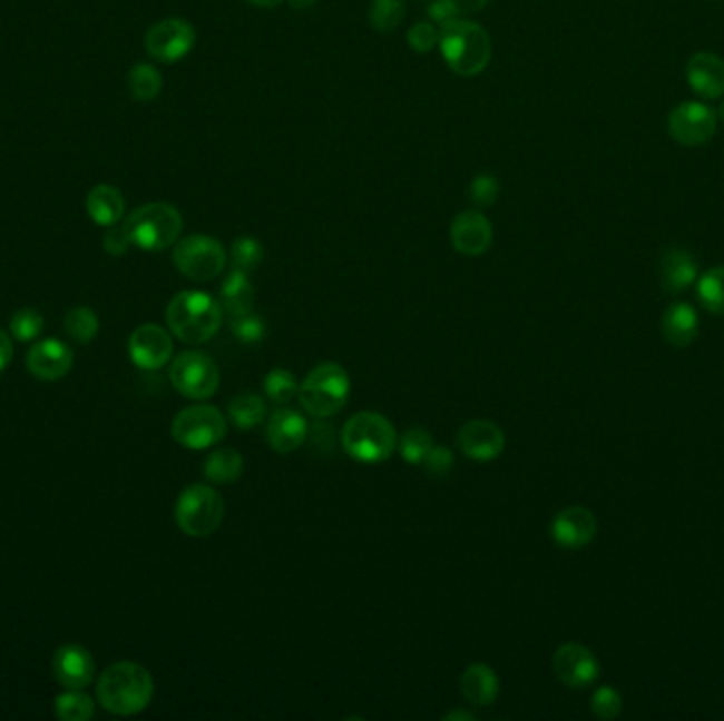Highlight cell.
Segmentation results:
<instances>
[{"mask_svg": "<svg viewBox=\"0 0 724 721\" xmlns=\"http://www.w3.org/2000/svg\"><path fill=\"white\" fill-rule=\"evenodd\" d=\"M96 694L108 713L136 715L149 707L155 683L143 664L115 662L102 671Z\"/></svg>", "mask_w": 724, "mask_h": 721, "instance_id": "obj_1", "label": "cell"}, {"mask_svg": "<svg viewBox=\"0 0 724 721\" xmlns=\"http://www.w3.org/2000/svg\"><path fill=\"white\" fill-rule=\"evenodd\" d=\"M439 51L451 72L477 77L491 62V39L481 23L449 20L439 23Z\"/></svg>", "mask_w": 724, "mask_h": 721, "instance_id": "obj_2", "label": "cell"}, {"mask_svg": "<svg viewBox=\"0 0 724 721\" xmlns=\"http://www.w3.org/2000/svg\"><path fill=\"white\" fill-rule=\"evenodd\" d=\"M166 319L176 339L189 345H199L213 339L221 330L223 307L216 298L206 293L185 290L172 298L166 309Z\"/></svg>", "mask_w": 724, "mask_h": 721, "instance_id": "obj_3", "label": "cell"}, {"mask_svg": "<svg viewBox=\"0 0 724 721\" xmlns=\"http://www.w3.org/2000/svg\"><path fill=\"white\" fill-rule=\"evenodd\" d=\"M341 445L350 457L362 464H380L392 457L399 436L384 415L364 411L345 422L341 429Z\"/></svg>", "mask_w": 724, "mask_h": 721, "instance_id": "obj_4", "label": "cell"}, {"mask_svg": "<svg viewBox=\"0 0 724 721\" xmlns=\"http://www.w3.org/2000/svg\"><path fill=\"white\" fill-rule=\"evenodd\" d=\"M124 229L131 246L147 253H162L180 239L183 216L172 204L153 201L129 214Z\"/></svg>", "mask_w": 724, "mask_h": 721, "instance_id": "obj_5", "label": "cell"}, {"mask_svg": "<svg viewBox=\"0 0 724 721\" xmlns=\"http://www.w3.org/2000/svg\"><path fill=\"white\" fill-rule=\"evenodd\" d=\"M350 375L337 362L319 364L299 385V403L312 417H333L348 403Z\"/></svg>", "mask_w": 724, "mask_h": 721, "instance_id": "obj_6", "label": "cell"}, {"mask_svg": "<svg viewBox=\"0 0 724 721\" xmlns=\"http://www.w3.org/2000/svg\"><path fill=\"white\" fill-rule=\"evenodd\" d=\"M176 525L189 537H208L221 527L225 516V502L216 488L192 485L178 495Z\"/></svg>", "mask_w": 724, "mask_h": 721, "instance_id": "obj_7", "label": "cell"}, {"mask_svg": "<svg viewBox=\"0 0 724 721\" xmlns=\"http://www.w3.org/2000/svg\"><path fill=\"white\" fill-rule=\"evenodd\" d=\"M170 432L178 445L204 451L225 438L227 419L213 404H193L174 417Z\"/></svg>", "mask_w": 724, "mask_h": 721, "instance_id": "obj_8", "label": "cell"}, {"mask_svg": "<svg viewBox=\"0 0 724 721\" xmlns=\"http://www.w3.org/2000/svg\"><path fill=\"white\" fill-rule=\"evenodd\" d=\"M172 260L176 269L193 282H211L227 265V253L211 235H187L174 244Z\"/></svg>", "mask_w": 724, "mask_h": 721, "instance_id": "obj_9", "label": "cell"}, {"mask_svg": "<svg viewBox=\"0 0 724 721\" xmlns=\"http://www.w3.org/2000/svg\"><path fill=\"white\" fill-rule=\"evenodd\" d=\"M174 389L192 401H206L216 394L221 373L216 362L204 352H183L170 366Z\"/></svg>", "mask_w": 724, "mask_h": 721, "instance_id": "obj_10", "label": "cell"}, {"mask_svg": "<svg viewBox=\"0 0 724 721\" xmlns=\"http://www.w3.org/2000/svg\"><path fill=\"white\" fill-rule=\"evenodd\" d=\"M145 47L153 60L174 65L185 60L195 47V28L183 18H168L150 26Z\"/></svg>", "mask_w": 724, "mask_h": 721, "instance_id": "obj_11", "label": "cell"}, {"mask_svg": "<svg viewBox=\"0 0 724 721\" xmlns=\"http://www.w3.org/2000/svg\"><path fill=\"white\" fill-rule=\"evenodd\" d=\"M718 128V112L703 102H682L669 112V136L684 147H702Z\"/></svg>", "mask_w": 724, "mask_h": 721, "instance_id": "obj_12", "label": "cell"}, {"mask_svg": "<svg viewBox=\"0 0 724 721\" xmlns=\"http://www.w3.org/2000/svg\"><path fill=\"white\" fill-rule=\"evenodd\" d=\"M170 333L157 324L138 326L128 340V352L131 362L143 371H157L166 366L172 358Z\"/></svg>", "mask_w": 724, "mask_h": 721, "instance_id": "obj_13", "label": "cell"}, {"mask_svg": "<svg viewBox=\"0 0 724 721\" xmlns=\"http://www.w3.org/2000/svg\"><path fill=\"white\" fill-rule=\"evenodd\" d=\"M554 671L564 685L583 690L596 681L599 662L589 648L580 643H566L555 652Z\"/></svg>", "mask_w": 724, "mask_h": 721, "instance_id": "obj_14", "label": "cell"}, {"mask_svg": "<svg viewBox=\"0 0 724 721\" xmlns=\"http://www.w3.org/2000/svg\"><path fill=\"white\" fill-rule=\"evenodd\" d=\"M449 237L456 253L464 256H481L490 250L493 229L486 214L479 210H467L453 218Z\"/></svg>", "mask_w": 724, "mask_h": 721, "instance_id": "obj_15", "label": "cell"}, {"mask_svg": "<svg viewBox=\"0 0 724 721\" xmlns=\"http://www.w3.org/2000/svg\"><path fill=\"white\" fill-rule=\"evenodd\" d=\"M505 432L502 427L488 419H472L462 425L458 432V446L464 455L477 462H490L505 451Z\"/></svg>", "mask_w": 724, "mask_h": 721, "instance_id": "obj_16", "label": "cell"}, {"mask_svg": "<svg viewBox=\"0 0 724 721\" xmlns=\"http://www.w3.org/2000/svg\"><path fill=\"white\" fill-rule=\"evenodd\" d=\"M26 368L41 382H58L72 368V352L62 340H39L26 354Z\"/></svg>", "mask_w": 724, "mask_h": 721, "instance_id": "obj_17", "label": "cell"}, {"mask_svg": "<svg viewBox=\"0 0 724 721\" xmlns=\"http://www.w3.org/2000/svg\"><path fill=\"white\" fill-rule=\"evenodd\" d=\"M53 675L66 690H84L96 675V662L89 650L68 643L53 654Z\"/></svg>", "mask_w": 724, "mask_h": 721, "instance_id": "obj_18", "label": "cell"}, {"mask_svg": "<svg viewBox=\"0 0 724 721\" xmlns=\"http://www.w3.org/2000/svg\"><path fill=\"white\" fill-rule=\"evenodd\" d=\"M554 540L561 549L587 546L597 533L596 514L583 506L561 510L551 525Z\"/></svg>", "mask_w": 724, "mask_h": 721, "instance_id": "obj_19", "label": "cell"}, {"mask_svg": "<svg viewBox=\"0 0 724 721\" xmlns=\"http://www.w3.org/2000/svg\"><path fill=\"white\" fill-rule=\"evenodd\" d=\"M686 81L691 89L705 100L724 96V60L716 53L699 51L686 65Z\"/></svg>", "mask_w": 724, "mask_h": 721, "instance_id": "obj_20", "label": "cell"}, {"mask_svg": "<svg viewBox=\"0 0 724 721\" xmlns=\"http://www.w3.org/2000/svg\"><path fill=\"white\" fill-rule=\"evenodd\" d=\"M307 422L293 408H280L267 422V443L280 453L288 455L305 443Z\"/></svg>", "mask_w": 724, "mask_h": 721, "instance_id": "obj_21", "label": "cell"}, {"mask_svg": "<svg viewBox=\"0 0 724 721\" xmlns=\"http://www.w3.org/2000/svg\"><path fill=\"white\" fill-rule=\"evenodd\" d=\"M661 284L667 293L676 295L693 286L697 279V260L684 248H669L661 256Z\"/></svg>", "mask_w": 724, "mask_h": 721, "instance_id": "obj_22", "label": "cell"}, {"mask_svg": "<svg viewBox=\"0 0 724 721\" xmlns=\"http://www.w3.org/2000/svg\"><path fill=\"white\" fill-rule=\"evenodd\" d=\"M462 697L474 707H490L500 694V679L486 662L470 664L460 679Z\"/></svg>", "mask_w": 724, "mask_h": 721, "instance_id": "obj_23", "label": "cell"}, {"mask_svg": "<svg viewBox=\"0 0 724 721\" xmlns=\"http://www.w3.org/2000/svg\"><path fill=\"white\" fill-rule=\"evenodd\" d=\"M86 208L98 227H115L124 220L126 199L112 185H96L87 192Z\"/></svg>", "mask_w": 724, "mask_h": 721, "instance_id": "obj_24", "label": "cell"}, {"mask_svg": "<svg viewBox=\"0 0 724 721\" xmlns=\"http://www.w3.org/2000/svg\"><path fill=\"white\" fill-rule=\"evenodd\" d=\"M663 335L674 347H688L697 339L699 333V318L697 312L688 303H674L661 322Z\"/></svg>", "mask_w": 724, "mask_h": 721, "instance_id": "obj_25", "label": "cell"}, {"mask_svg": "<svg viewBox=\"0 0 724 721\" xmlns=\"http://www.w3.org/2000/svg\"><path fill=\"white\" fill-rule=\"evenodd\" d=\"M255 305V286L246 271L234 269L221 286V307L232 318L251 314Z\"/></svg>", "mask_w": 724, "mask_h": 721, "instance_id": "obj_26", "label": "cell"}, {"mask_svg": "<svg viewBox=\"0 0 724 721\" xmlns=\"http://www.w3.org/2000/svg\"><path fill=\"white\" fill-rule=\"evenodd\" d=\"M244 472V457L235 448H216L206 464L204 474L214 485H232Z\"/></svg>", "mask_w": 724, "mask_h": 721, "instance_id": "obj_27", "label": "cell"}, {"mask_svg": "<svg viewBox=\"0 0 724 721\" xmlns=\"http://www.w3.org/2000/svg\"><path fill=\"white\" fill-rule=\"evenodd\" d=\"M129 96L136 102H153L164 87L162 72L150 65H136L128 75Z\"/></svg>", "mask_w": 724, "mask_h": 721, "instance_id": "obj_28", "label": "cell"}, {"mask_svg": "<svg viewBox=\"0 0 724 721\" xmlns=\"http://www.w3.org/2000/svg\"><path fill=\"white\" fill-rule=\"evenodd\" d=\"M490 0H430L428 16L437 23H446L449 20H467L470 16L483 11Z\"/></svg>", "mask_w": 724, "mask_h": 721, "instance_id": "obj_29", "label": "cell"}, {"mask_svg": "<svg viewBox=\"0 0 724 721\" xmlns=\"http://www.w3.org/2000/svg\"><path fill=\"white\" fill-rule=\"evenodd\" d=\"M405 0H373L369 9V22L375 32L390 34L405 20Z\"/></svg>", "mask_w": 724, "mask_h": 721, "instance_id": "obj_30", "label": "cell"}, {"mask_svg": "<svg viewBox=\"0 0 724 721\" xmlns=\"http://www.w3.org/2000/svg\"><path fill=\"white\" fill-rule=\"evenodd\" d=\"M267 415V406L253 392L239 394L229 403V417L239 429H251L261 424Z\"/></svg>", "mask_w": 724, "mask_h": 721, "instance_id": "obj_31", "label": "cell"}, {"mask_svg": "<svg viewBox=\"0 0 724 721\" xmlns=\"http://www.w3.org/2000/svg\"><path fill=\"white\" fill-rule=\"evenodd\" d=\"M96 704L81 690H66L56 699V715L62 721H89L94 718Z\"/></svg>", "mask_w": 724, "mask_h": 721, "instance_id": "obj_32", "label": "cell"}, {"mask_svg": "<svg viewBox=\"0 0 724 721\" xmlns=\"http://www.w3.org/2000/svg\"><path fill=\"white\" fill-rule=\"evenodd\" d=\"M703 307L716 316H724V265L710 269L697 284Z\"/></svg>", "mask_w": 724, "mask_h": 721, "instance_id": "obj_33", "label": "cell"}, {"mask_svg": "<svg viewBox=\"0 0 724 721\" xmlns=\"http://www.w3.org/2000/svg\"><path fill=\"white\" fill-rule=\"evenodd\" d=\"M65 328L70 339H75L77 343H89V340L96 339L100 322L89 307H75L66 314Z\"/></svg>", "mask_w": 724, "mask_h": 721, "instance_id": "obj_34", "label": "cell"}, {"mask_svg": "<svg viewBox=\"0 0 724 721\" xmlns=\"http://www.w3.org/2000/svg\"><path fill=\"white\" fill-rule=\"evenodd\" d=\"M399 448H401V455H403L407 464L422 466L428 453L434 448V441H432V436L428 434L427 429L413 427L399 438Z\"/></svg>", "mask_w": 724, "mask_h": 721, "instance_id": "obj_35", "label": "cell"}, {"mask_svg": "<svg viewBox=\"0 0 724 721\" xmlns=\"http://www.w3.org/2000/svg\"><path fill=\"white\" fill-rule=\"evenodd\" d=\"M263 256H265L263 244L251 235L237 237L232 244V263H234V269H239V271H246V274L253 271L263 263Z\"/></svg>", "mask_w": 724, "mask_h": 721, "instance_id": "obj_36", "label": "cell"}, {"mask_svg": "<svg viewBox=\"0 0 724 721\" xmlns=\"http://www.w3.org/2000/svg\"><path fill=\"white\" fill-rule=\"evenodd\" d=\"M265 394L267 398H272L274 403L284 404L295 398L299 394L297 379L291 371L286 368H274L267 377H265Z\"/></svg>", "mask_w": 724, "mask_h": 721, "instance_id": "obj_37", "label": "cell"}, {"mask_svg": "<svg viewBox=\"0 0 724 721\" xmlns=\"http://www.w3.org/2000/svg\"><path fill=\"white\" fill-rule=\"evenodd\" d=\"M43 316L39 312L20 309L13 314V318L9 322V333L13 339L28 343V340L37 339L43 333Z\"/></svg>", "mask_w": 724, "mask_h": 721, "instance_id": "obj_38", "label": "cell"}, {"mask_svg": "<svg viewBox=\"0 0 724 721\" xmlns=\"http://www.w3.org/2000/svg\"><path fill=\"white\" fill-rule=\"evenodd\" d=\"M407 45L415 51V53H428L434 47H439V26L427 20V22L413 23L407 32Z\"/></svg>", "mask_w": 724, "mask_h": 721, "instance_id": "obj_39", "label": "cell"}, {"mask_svg": "<svg viewBox=\"0 0 724 721\" xmlns=\"http://www.w3.org/2000/svg\"><path fill=\"white\" fill-rule=\"evenodd\" d=\"M469 197L477 208H491L500 197V182L490 174H481L470 182Z\"/></svg>", "mask_w": 724, "mask_h": 721, "instance_id": "obj_40", "label": "cell"}, {"mask_svg": "<svg viewBox=\"0 0 724 721\" xmlns=\"http://www.w3.org/2000/svg\"><path fill=\"white\" fill-rule=\"evenodd\" d=\"M623 709V699L615 688L601 685L591 697V711L599 720H615Z\"/></svg>", "mask_w": 724, "mask_h": 721, "instance_id": "obj_41", "label": "cell"}, {"mask_svg": "<svg viewBox=\"0 0 724 721\" xmlns=\"http://www.w3.org/2000/svg\"><path fill=\"white\" fill-rule=\"evenodd\" d=\"M232 330H234L235 339L242 343H258L265 337V322L256 314H244L232 318Z\"/></svg>", "mask_w": 724, "mask_h": 721, "instance_id": "obj_42", "label": "cell"}, {"mask_svg": "<svg viewBox=\"0 0 724 721\" xmlns=\"http://www.w3.org/2000/svg\"><path fill=\"white\" fill-rule=\"evenodd\" d=\"M422 467L427 470L430 476H446L449 470L453 467V455L446 446L434 445V448L428 453Z\"/></svg>", "mask_w": 724, "mask_h": 721, "instance_id": "obj_43", "label": "cell"}, {"mask_svg": "<svg viewBox=\"0 0 724 721\" xmlns=\"http://www.w3.org/2000/svg\"><path fill=\"white\" fill-rule=\"evenodd\" d=\"M129 248H131V241H129L124 225L110 227V231L105 235V250H107L108 255L124 256Z\"/></svg>", "mask_w": 724, "mask_h": 721, "instance_id": "obj_44", "label": "cell"}, {"mask_svg": "<svg viewBox=\"0 0 724 721\" xmlns=\"http://www.w3.org/2000/svg\"><path fill=\"white\" fill-rule=\"evenodd\" d=\"M11 360H13V339L4 330H0V375L7 371Z\"/></svg>", "mask_w": 724, "mask_h": 721, "instance_id": "obj_45", "label": "cell"}, {"mask_svg": "<svg viewBox=\"0 0 724 721\" xmlns=\"http://www.w3.org/2000/svg\"><path fill=\"white\" fill-rule=\"evenodd\" d=\"M443 720L472 721L474 720V715H472V713H469V711H462V709H458V711H449V713H446V715H443Z\"/></svg>", "mask_w": 724, "mask_h": 721, "instance_id": "obj_46", "label": "cell"}, {"mask_svg": "<svg viewBox=\"0 0 724 721\" xmlns=\"http://www.w3.org/2000/svg\"><path fill=\"white\" fill-rule=\"evenodd\" d=\"M246 2L258 9H274L277 4H282V0H246Z\"/></svg>", "mask_w": 724, "mask_h": 721, "instance_id": "obj_47", "label": "cell"}, {"mask_svg": "<svg viewBox=\"0 0 724 721\" xmlns=\"http://www.w3.org/2000/svg\"><path fill=\"white\" fill-rule=\"evenodd\" d=\"M319 0H288V4L293 7V9H297V11H305V9H310V7H314Z\"/></svg>", "mask_w": 724, "mask_h": 721, "instance_id": "obj_48", "label": "cell"}, {"mask_svg": "<svg viewBox=\"0 0 724 721\" xmlns=\"http://www.w3.org/2000/svg\"><path fill=\"white\" fill-rule=\"evenodd\" d=\"M718 117H721V119L724 121V105L721 107V110H718Z\"/></svg>", "mask_w": 724, "mask_h": 721, "instance_id": "obj_49", "label": "cell"}, {"mask_svg": "<svg viewBox=\"0 0 724 721\" xmlns=\"http://www.w3.org/2000/svg\"><path fill=\"white\" fill-rule=\"evenodd\" d=\"M424 2H428V0H424Z\"/></svg>", "mask_w": 724, "mask_h": 721, "instance_id": "obj_50", "label": "cell"}]
</instances>
